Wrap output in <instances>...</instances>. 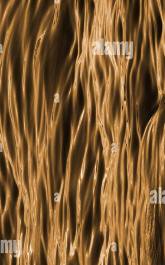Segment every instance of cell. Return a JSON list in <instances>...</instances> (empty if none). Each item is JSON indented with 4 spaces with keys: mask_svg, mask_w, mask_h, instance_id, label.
<instances>
[{
    "mask_svg": "<svg viewBox=\"0 0 165 265\" xmlns=\"http://www.w3.org/2000/svg\"><path fill=\"white\" fill-rule=\"evenodd\" d=\"M116 243H114V244H113V246H112V251H114V249H115V250L116 251Z\"/></svg>",
    "mask_w": 165,
    "mask_h": 265,
    "instance_id": "1",
    "label": "cell"
},
{
    "mask_svg": "<svg viewBox=\"0 0 165 265\" xmlns=\"http://www.w3.org/2000/svg\"></svg>",
    "mask_w": 165,
    "mask_h": 265,
    "instance_id": "2",
    "label": "cell"
}]
</instances>
